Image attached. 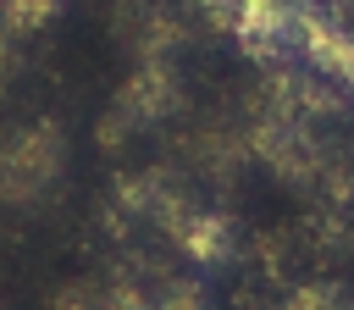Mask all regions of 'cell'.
Wrapping results in <instances>:
<instances>
[{"label":"cell","instance_id":"4","mask_svg":"<svg viewBox=\"0 0 354 310\" xmlns=\"http://www.w3.org/2000/svg\"><path fill=\"white\" fill-rule=\"evenodd\" d=\"M282 310H354V288L348 282H304Z\"/></svg>","mask_w":354,"mask_h":310},{"label":"cell","instance_id":"3","mask_svg":"<svg viewBox=\"0 0 354 310\" xmlns=\"http://www.w3.org/2000/svg\"><path fill=\"white\" fill-rule=\"evenodd\" d=\"M166 232H171L177 249H183L188 260H199V266H221V260H232V249H238V221L221 216V210H199V205H183Z\"/></svg>","mask_w":354,"mask_h":310},{"label":"cell","instance_id":"2","mask_svg":"<svg viewBox=\"0 0 354 310\" xmlns=\"http://www.w3.org/2000/svg\"><path fill=\"white\" fill-rule=\"evenodd\" d=\"M315 0H238V17H232V39L243 55L266 61V66H288V55H299V28H304V11Z\"/></svg>","mask_w":354,"mask_h":310},{"label":"cell","instance_id":"6","mask_svg":"<svg viewBox=\"0 0 354 310\" xmlns=\"http://www.w3.org/2000/svg\"><path fill=\"white\" fill-rule=\"evenodd\" d=\"M188 6H199L216 28H232V17H238V0H188Z\"/></svg>","mask_w":354,"mask_h":310},{"label":"cell","instance_id":"7","mask_svg":"<svg viewBox=\"0 0 354 310\" xmlns=\"http://www.w3.org/2000/svg\"><path fill=\"white\" fill-rule=\"evenodd\" d=\"M348 94H354V78H348Z\"/></svg>","mask_w":354,"mask_h":310},{"label":"cell","instance_id":"5","mask_svg":"<svg viewBox=\"0 0 354 310\" xmlns=\"http://www.w3.org/2000/svg\"><path fill=\"white\" fill-rule=\"evenodd\" d=\"M55 310H105V288H94V282H72V288L55 293Z\"/></svg>","mask_w":354,"mask_h":310},{"label":"cell","instance_id":"1","mask_svg":"<svg viewBox=\"0 0 354 310\" xmlns=\"http://www.w3.org/2000/svg\"><path fill=\"white\" fill-rule=\"evenodd\" d=\"M66 172V138L39 122L0 144V205H33L44 199Z\"/></svg>","mask_w":354,"mask_h":310}]
</instances>
